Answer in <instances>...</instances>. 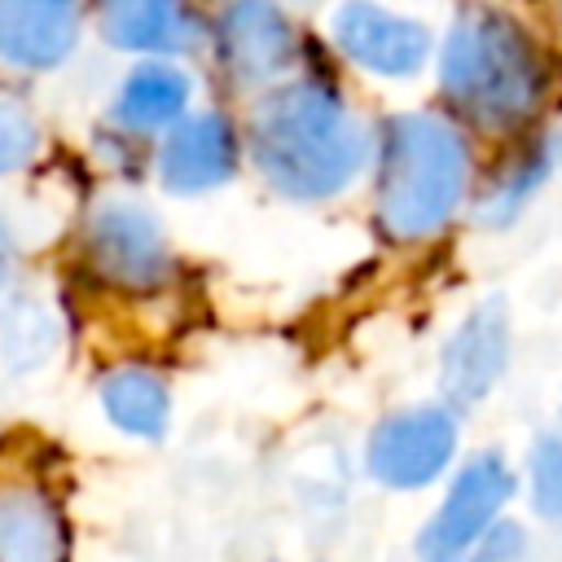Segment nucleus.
Segmentation results:
<instances>
[{"mask_svg": "<svg viewBox=\"0 0 562 562\" xmlns=\"http://www.w3.org/2000/svg\"><path fill=\"white\" fill-rule=\"evenodd\" d=\"M40 149V127L35 119L18 105V101H4L0 97V171H18L35 158Z\"/></svg>", "mask_w": 562, "mask_h": 562, "instance_id": "6ab92c4d", "label": "nucleus"}, {"mask_svg": "<svg viewBox=\"0 0 562 562\" xmlns=\"http://www.w3.org/2000/svg\"><path fill=\"white\" fill-rule=\"evenodd\" d=\"M457 413L452 404H413L382 417L364 443V465L382 487L417 492L439 483L457 457Z\"/></svg>", "mask_w": 562, "mask_h": 562, "instance_id": "39448f33", "label": "nucleus"}, {"mask_svg": "<svg viewBox=\"0 0 562 562\" xmlns=\"http://www.w3.org/2000/svg\"><path fill=\"white\" fill-rule=\"evenodd\" d=\"M101 35L127 53H180L198 22L176 0H101Z\"/></svg>", "mask_w": 562, "mask_h": 562, "instance_id": "4468645a", "label": "nucleus"}, {"mask_svg": "<svg viewBox=\"0 0 562 562\" xmlns=\"http://www.w3.org/2000/svg\"><path fill=\"white\" fill-rule=\"evenodd\" d=\"M215 48L237 79H277L294 61V26L272 0H233L220 13Z\"/></svg>", "mask_w": 562, "mask_h": 562, "instance_id": "1a4fd4ad", "label": "nucleus"}, {"mask_svg": "<svg viewBox=\"0 0 562 562\" xmlns=\"http://www.w3.org/2000/svg\"><path fill=\"white\" fill-rule=\"evenodd\" d=\"M509 347H514V321H509L505 294L479 299L457 321V329L448 334V342L439 351L443 404H452V408L483 404L501 386V378L509 369Z\"/></svg>", "mask_w": 562, "mask_h": 562, "instance_id": "423d86ee", "label": "nucleus"}, {"mask_svg": "<svg viewBox=\"0 0 562 562\" xmlns=\"http://www.w3.org/2000/svg\"><path fill=\"white\" fill-rule=\"evenodd\" d=\"M237 171V136L224 114H184L158 154V176L171 193H206Z\"/></svg>", "mask_w": 562, "mask_h": 562, "instance_id": "9d476101", "label": "nucleus"}, {"mask_svg": "<svg viewBox=\"0 0 562 562\" xmlns=\"http://www.w3.org/2000/svg\"><path fill=\"white\" fill-rule=\"evenodd\" d=\"M189 75L167 66V61H145L136 66L123 88H119V101H114V119L119 127L127 132H162V127H176L184 119V105H189Z\"/></svg>", "mask_w": 562, "mask_h": 562, "instance_id": "2eb2a0df", "label": "nucleus"}, {"mask_svg": "<svg viewBox=\"0 0 562 562\" xmlns=\"http://www.w3.org/2000/svg\"><path fill=\"white\" fill-rule=\"evenodd\" d=\"M522 553H527V531L518 522H509V518H496L492 531L470 553V562H518Z\"/></svg>", "mask_w": 562, "mask_h": 562, "instance_id": "aec40b11", "label": "nucleus"}, {"mask_svg": "<svg viewBox=\"0 0 562 562\" xmlns=\"http://www.w3.org/2000/svg\"><path fill=\"white\" fill-rule=\"evenodd\" d=\"M79 35L75 0H0V57L22 70H53Z\"/></svg>", "mask_w": 562, "mask_h": 562, "instance_id": "9b49d317", "label": "nucleus"}, {"mask_svg": "<svg viewBox=\"0 0 562 562\" xmlns=\"http://www.w3.org/2000/svg\"><path fill=\"white\" fill-rule=\"evenodd\" d=\"M527 501L531 514L562 527V430H540L527 448Z\"/></svg>", "mask_w": 562, "mask_h": 562, "instance_id": "a211bd4d", "label": "nucleus"}, {"mask_svg": "<svg viewBox=\"0 0 562 562\" xmlns=\"http://www.w3.org/2000/svg\"><path fill=\"white\" fill-rule=\"evenodd\" d=\"M329 35L347 61L382 79H413L435 53L426 22L382 9L378 0H342L329 18Z\"/></svg>", "mask_w": 562, "mask_h": 562, "instance_id": "0eeeda50", "label": "nucleus"}, {"mask_svg": "<svg viewBox=\"0 0 562 562\" xmlns=\"http://www.w3.org/2000/svg\"><path fill=\"white\" fill-rule=\"evenodd\" d=\"M61 509L35 483H0V562H66Z\"/></svg>", "mask_w": 562, "mask_h": 562, "instance_id": "f8f14e48", "label": "nucleus"}, {"mask_svg": "<svg viewBox=\"0 0 562 562\" xmlns=\"http://www.w3.org/2000/svg\"><path fill=\"white\" fill-rule=\"evenodd\" d=\"M101 408L119 430H127L136 439H162L167 417H171L167 386L149 369H136V364L114 369L101 382Z\"/></svg>", "mask_w": 562, "mask_h": 562, "instance_id": "dca6fc26", "label": "nucleus"}, {"mask_svg": "<svg viewBox=\"0 0 562 562\" xmlns=\"http://www.w3.org/2000/svg\"><path fill=\"white\" fill-rule=\"evenodd\" d=\"M373 140L356 110L316 79L277 88L250 119V158L263 180L294 198L321 202L342 193L369 162Z\"/></svg>", "mask_w": 562, "mask_h": 562, "instance_id": "f257e3e1", "label": "nucleus"}, {"mask_svg": "<svg viewBox=\"0 0 562 562\" xmlns=\"http://www.w3.org/2000/svg\"><path fill=\"white\" fill-rule=\"evenodd\" d=\"M443 97L487 132L531 123L549 101V61L536 35L496 4H461L439 40Z\"/></svg>", "mask_w": 562, "mask_h": 562, "instance_id": "f03ea898", "label": "nucleus"}, {"mask_svg": "<svg viewBox=\"0 0 562 562\" xmlns=\"http://www.w3.org/2000/svg\"><path fill=\"white\" fill-rule=\"evenodd\" d=\"M88 263L127 290H149L171 268L158 220L132 202H105L88 220Z\"/></svg>", "mask_w": 562, "mask_h": 562, "instance_id": "6e6552de", "label": "nucleus"}, {"mask_svg": "<svg viewBox=\"0 0 562 562\" xmlns=\"http://www.w3.org/2000/svg\"><path fill=\"white\" fill-rule=\"evenodd\" d=\"M470 193V145L430 110L391 114L378 136V224L395 241H422L452 224Z\"/></svg>", "mask_w": 562, "mask_h": 562, "instance_id": "7ed1b4c3", "label": "nucleus"}, {"mask_svg": "<svg viewBox=\"0 0 562 562\" xmlns=\"http://www.w3.org/2000/svg\"><path fill=\"white\" fill-rule=\"evenodd\" d=\"M514 492H518V474L505 452L479 448L474 457H465L443 501L417 531V544H413L417 562H470V553L492 531V522L505 514Z\"/></svg>", "mask_w": 562, "mask_h": 562, "instance_id": "20e7f679", "label": "nucleus"}, {"mask_svg": "<svg viewBox=\"0 0 562 562\" xmlns=\"http://www.w3.org/2000/svg\"><path fill=\"white\" fill-rule=\"evenodd\" d=\"M53 342H57V325H53V316H48L44 303H35V299H13V303L0 312V351H4V360H9L18 373L35 369V364L53 351Z\"/></svg>", "mask_w": 562, "mask_h": 562, "instance_id": "f3484780", "label": "nucleus"}, {"mask_svg": "<svg viewBox=\"0 0 562 562\" xmlns=\"http://www.w3.org/2000/svg\"><path fill=\"white\" fill-rule=\"evenodd\" d=\"M9 268H13V237H9V228L0 224V290H4V281H9Z\"/></svg>", "mask_w": 562, "mask_h": 562, "instance_id": "412c9836", "label": "nucleus"}, {"mask_svg": "<svg viewBox=\"0 0 562 562\" xmlns=\"http://www.w3.org/2000/svg\"><path fill=\"white\" fill-rule=\"evenodd\" d=\"M558 167H562V132H549V136L527 140V145H522L514 158H505V162L496 167V176L487 180V189H483V198H479V206H474L479 224H487V228H509V224L531 206V198L553 180Z\"/></svg>", "mask_w": 562, "mask_h": 562, "instance_id": "ddd939ff", "label": "nucleus"}]
</instances>
